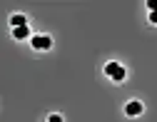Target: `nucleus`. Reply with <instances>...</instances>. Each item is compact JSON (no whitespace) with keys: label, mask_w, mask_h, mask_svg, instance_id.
Instances as JSON below:
<instances>
[{"label":"nucleus","mask_w":157,"mask_h":122,"mask_svg":"<svg viewBox=\"0 0 157 122\" xmlns=\"http://www.w3.org/2000/svg\"><path fill=\"white\" fill-rule=\"evenodd\" d=\"M147 8H150V13H157V0H147Z\"/></svg>","instance_id":"6"},{"label":"nucleus","mask_w":157,"mask_h":122,"mask_svg":"<svg viewBox=\"0 0 157 122\" xmlns=\"http://www.w3.org/2000/svg\"><path fill=\"white\" fill-rule=\"evenodd\" d=\"M125 112L130 117H137V115H142V102H137V100H132V102L125 105Z\"/></svg>","instance_id":"3"},{"label":"nucleus","mask_w":157,"mask_h":122,"mask_svg":"<svg viewBox=\"0 0 157 122\" xmlns=\"http://www.w3.org/2000/svg\"><path fill=\"white\" fill-rule=\"evenodd\" d=\"M105 75L112 77L115 82H122V80H125V67H122L120 63H107V65H105Z\"/></svg>","instance_id":"1"},{"label":"nucleus","mask_w":157,"mask_h":122,"mask_svg":"<svg viewBox=\"0 0 157 122\" xmlns=\"http://www.w3.org/2000/svg\"><path fill=\"white\" fill-rule=\"evenodd\" d=\"M48 122H63V117H60V115H50Z\"/></svg>","instance_id":"7"},{"label":"nucleus","mask_w":157,"mask_h":122,"mask_svg":"<svg viewBox=\"0 0 157 122\" xmlns=\"http://www.w3.org/2000/svg\"><path fill=\"white\" fill-rule=\"evenodd\" d=\"M30 35V28H13V37L15 40H25Z\"/></svg>","instance_id":"5"},{"label":"nucleus","mask_w":157,"mask_h":122,"mask_svg":"<svg viewBox=\"0 0 157 122\" xmlns=\"http://www.w3.org/2000/svg\"><path fill=\"white\" fill-rule=\"evenodd\" d=\"M30 45H33L35 50H50V48H52V40H50L48 35H35V37L30 40Z\"/></svg>","instance_id":"2"},{"label":"nucleus","mask_w":157,"mask_h":122,"mask_svg":"<svg viewBox=\"0 0 157 122\" xmlns=\"http://www.w3.org/2000/svg\"><path fill=\"white\" fill-rule=\"evenodd\" d=\"M10 25L13 28H28V17L25 15H13L10 17Z\"/></svg>","instance_id":"4"},{"label":"nucleus","mask_w":157,"mask_h":122,"mask_svg":"<svg viewBox=\"0 0 157 122\" xmlns=\"http://www.w3.org/2000/svg\"><path fill=\"white\" fill-rule=\"evenodd\" d=\"M150 23H155V25H157V13H150Z\"/></svg>","instance_id":"8"}]
</instances>
